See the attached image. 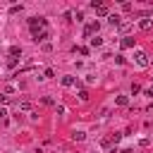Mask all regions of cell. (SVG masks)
<instances>
[{
  "label": "cell",
  "instance_id": "1",
  "mask_svg": "<svg viewBox=\"0 0 153 153\" xmlns=\"http://www.w3.org/2000/svg\"><path fill=\"white\" fill-rule=\"evenodd\" d=\"M136 65H139V67H148V65H151V60H148V55H146L143 50H136Z\"/></svg>",
  "mask_w": 153,
  "mask_h": 153
},
{
  "label": "cell",
  "instance_id": "2",
  "mask_svg": "<svg viewBox=\"0 0 153 153\" xmlns=\"http://www.w3.org/2000/svg\"><path fill=\"white\" fill-rule=\"evenodd\" d=\"M98 29H100V24H98V22H88V24H86V29H84V36H93V33H98Z\"/></svg>",
  "mask_w": 153,
  "mask_h": 153
},
{
  "label": "cell",
  "instance_id": "3",
  "mask_svg": "<svg viewBox=\"0 0 153 153\" xmlns=\"http://www.w3.org/2000/svg\"><path fill=\"white\" fill-rule=\"evenodd\" d=\"M139 26H141V31H151V29H153V19H148V17H141Z\"/></svg>",
  "mask_w": 153,
  "mask_h": 153
},
{
  "label": "cell",
  "instance_id": "4",
  "mask_svg": "<svg viewBox=\"0 0 153 153\" xmlns=\"http://www.w3.org/2000/svg\"><path fill=\"white\" fill-rule=\"evenodd\" d=\"M93 10H96V14H98V17H108V5H105V2H100V5H96Z\"/></svg>",
  "mask_w": 153,
  "mask_h": 153
},
{
  "label": "cell",
  "instance_id": "5",
  "mask_svg": "<svg viewBox=\"0 0 153 153\" xmlns=\"http://www.w3.org/2000/svg\"><path fill=\"white\" fill-rule=\"evenodd\" d=\"M45 38H50L48 29H43V31H38V33H33V41H36V43H38V41H45Z\"/></svg>",
  "mask_w": 153,
  "mask_h": 153
},
{
  "label": "cell",
  "instance_id": "6",
  "mask_svg": "<svg viewBox=\"0 0 153 153\" xmlns=\"http://www.w3.org/2000/svg\"><path fill=\"white\" fill-rule=\"evenodd\" d=\"M120 45H122V48H134V38H129V36H124V38L120 41Z\"/></svg>",
  "mask_w": 153,
  "mask_h": 153
},
{
  "label": "cell",
  "instance_id": "7",
  "mask_svg": "<svg viewBox=\"0 0 153 153\" xmlns=\"http://www.w3.org/2000/svg\"><path fill=\"white\" fill-rule=\"evenodd\" d=\"M60 81H62V86H74V84H76V79H74V76H69V74H67V76H62Z\"/></svg>",
  "mask_w": 153,
  "mask_h": 153
},
{
  "label": "cell",
  "instance_id": "8",
  "mask_svg": "<svg viewBox=\"0 0 153 153\" xmlns=\"http://www.w3.org/2000/svg\"><path fill=\"white\" fill-rule=\"evenodd\" d=\"M108 22H110V24H112V26H120V24H122V22H120V17H117V14H108Z\"/></svg>",
  "mask_w": 153,
  "mask_h": 153
},
{
  "label": "cell",
  "instance_id": "9",
  "mask_svg": "<svg viewBox=\"0 0 153 153\" xmlns=\"http://www.w3.org/2000/svg\"><path fill=\"white\" fill-rule=\"evenodd\" d=\"M17 108H19V110H31V100H19Z\"/></svg>",
  "mask_w": 153,
  "mask_h": 153
},
{
  "label": "cell",
  "instance_id": "10",
  "mask_svg": "<svg viewBox=\"0 0 153 153\" xmlns=\"http://www.w3.org/2000/svg\"><path fill=\"white\" fill-rule=\"evenodd\" d=\"M117 105L127 108V105H129V98H127V96H117Z\"/></svg>",
  "mask_w": 153,
  "mask_h": 153
},
{
  "label": "cell",
  "instance_id": "11",
  "mask_svg": "<svg viewBox=\"0 0 153 153\" xmlns=\"http://www.w3.org/2000/svg\"><path fill=\"white\" fill-rule=\"evenodd\" d=\"M10 55H12V57L22 55V48H19V45H12V48H10Z\"/></svg>",
  "mask_w": 153,
  "mask_h": 153
},
{
  "label": "cell",
  "instance_id": "12",
  "mask_svg": "<svg viewBox=\"0 0 153 153\" xmlns=\"http://www.w3.org/2000/svg\"><path fill=\"white\" fill-rule=\"evenodd\" d=\"M72 139H74V141H84V139H86V134H84V131H74V134H72Z\"/></svg>",
  "mask_w": 153,
  "mask_h": 153
},
{
  "label": "cell",
  "instance_id": "13",
  "mask_svg": "<svg viewBox=\"0 0 153 153\" xmlns=\"http://www.w3.org/2000/svg\"><path fill=\"white\" fill-rule=\"evenodd\" d=\"M7 67L14 69V67H17V57H10V60H7Z\"/></svg>",
  "mask_w": 153,
  "mask_h": 153
},
{
  "label": "cell",
  "instance_id": "14",
  "mask_svg": "<svg viewBox=\"0 0 153 153\" xmlns=\"http://www.w3.org/2000/svg\"><path fill=\"white\" fill-rule=\"evenodd\" d=\"M79 98H81V100H88V91L81 88V91H79Z\"/></svg>",
  "mask_w": 153,
  "mask_h": 153
},
{
  "label": "cell",
  "instance_id": "15",
  "mask_svg": "<svg viewBox=\"0 0 153 153\" xmlns=\"http://www.w3.org/2000/svg\"><path fill=\"white\" fill-rule=\"evenodd\" d=\"M100 43H103V38H100V36H96V38H91V45H100Z\"/></svg>",
  "mask_w": 153,
  "mask_h": 153
},
{
  "label": "cell",
  "instance_id": "16",
  "mask_svg": "<svg viewBox=\"0 0 153 153\" xmlns=\"http://www.w3.org/2000/svg\"><path fill=\"white\" fill-rule=\"evenodd\" d=\"M115 62H117V65H124V62H127V60H124V57H122V55H115Z\"/></svg>",
  "mask_w": 153,
  "mask_h": 153
},
{
  "label": "cell",
  "instance_id": "17",
  "mask_svg": "<svg viewBox=\"0 0 153 153\" xmlns=\"http://www.w3.org/2000/svg\"><path fill=\"white\" fill-rule=\"evenodd\" d=\"M10 100V96H5V93H0V103H7Z\"/></svg>",
  "mask_w": 153,
  "mask_h": 153
},
{
  "label": "cell",
  "instance_id": "18",
  "mask_svg": "<svg viewBox=\"0 0 153 153\" xmlns=\"http://www.w3.org/2000/svg\"><path fill=\"white\" fill-rule=\"evenodd\" d=\"M5 115H7V110H5V108H0V120H5Z\"/></svg>",
  "mask_w": 153,
  "mask_h": 153
},
{
  "label": "cell",
  "instance_id": "19",
  "mask_svg": "<svg viewBox=\"0 0 153 153\" xmlns=\"http://www.w3.org/2000/svg\"><path fill=\"white\" fill-rule=\"evenodd\" d=\"M146 96H151V98H153V86H151V88H146Z\"/></svg>",
  "mask_w": 153,
  "mask_h": 153
},
{
  "label": "cell",
  "instance_id": "20",
  "mask_svg": "<svg viewBox=\"0 0 153 153\" xmlns=\"http://www.w3.org/2000/svg\"><path fill=\"white\" fill-rule=\"evenodd\" d=\"M120 153H131V151H129V148H127V151H120Z\"/></svg>",
  "mask_w": 153,
  "mask_h": 153
}]
</instances>
